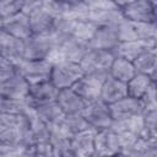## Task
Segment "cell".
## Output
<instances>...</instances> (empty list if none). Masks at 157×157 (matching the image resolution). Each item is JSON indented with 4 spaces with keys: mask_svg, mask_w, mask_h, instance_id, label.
<instances>
[{
    "mask_svg": "<svg viewBox=\"0 0 157 157\" xmlns=\"http://www.w3.org/2000/svg\"><path fill=\"white\" fill-rule=\"evenodd\" d=\"M16 74V66L10 60L0 56V83L9 80Z\"/></svg>",
    "mask_w": 157,
    "mask_h": 157,
    "instance_id": "37",
    "label": "cell"
},
{
    "mask_svg": "<svg viewBox=\"0 0 157 157\" xmlns=\"http://www.w3.org/2000/svg\"><path fill=\"white\" fill-rule=\"evenodd\" d=\"M22 157H53L49 142H36L22 147Z\"/></svg>",
    "mask_w": 157,
    "mask_h": 157,
    "instance_id": "31",
    "label": "cell"
},
{
    "mask_svg": "<svg viewBox=\"0 0 157 157\" xmlns=\"http://www.w3.org/2000/svg\"><path fill=\"white\" fill-rule=\"evenodd\" d=\"M58 93H59V90L50 81H44V82L29 85L28 94L23 102L27 108L32 109L44 103L55 102Z\"/></svg>",
    "mask_w": 157,
    "mask_h": 157,
    "instance_id": "11",
    "label": "cell"
},
{
    "mask_svg": "<svg viewBox=\"0 0 157 157\" xmlns=\"http://www.w3.org/2000/svg\"><path fill=\"white\" fill-rule=\"evenodd\" d=\"M118 44H119V38H118L117 26L97 27L92 39L88 43L90 48L92 49L110 50V52H113Z\"/></svg>",
    "mask_w": 157,
    "mask_h": 157,
    "instance_id": "18",
    "label": "cell"
},
{
    "mask_svg": "<svg viewBox=\"0 0 157 157\" xmlns=\"http://www.w3.org/2000/svg\"><path fill=\"white\" fill-rule=\"evenodd\" d=\"M56 47L52 36L32 34L23 40V60H50Z\"/></svg>",
    "mask_w": 157,
    "mask_h": 157,
    "instance_id": "5",
    "label": "cell"
},
{
    "mask_svg": "<svg viewBox=\"0 0 157 157\" xmlns=\"http://www.w3.org/2000/svg\"><path fill=\"white\" fill-rule=\"evenodd\" d=\"M145 110H157V98H156V82H153L147 92L140 99Z\"/></svg>",
    "mask_w": 157,
    "mask_h": 157,
    "instance_id": "35",
    "label": "cell"
},
{
    "mask_svg": "<svg viewBox=\"0 0 157 157\" xmlns=\"http://www.w3.org/2000/svg\"><path fill=\"white\" fill-rule=\"evenodd\" d=\"M156 120H157V110H145L142 114L144 129L141 136L145 139H157L156 130Z\"/></svg>",
    "mask_w": 157,
    "mask_h": 157,
    "instance_id": "32",
    "label": "cell"
},
{
    "mask_svg": "<svg viewBox=\"0 0 157 157\" xmlns=\"http://www.w3.org/2000/svg\"><path fill=\"white\" fill-rule=\"evenodd\" d=\"M105 78H107L105 76H101V75H83L71 87V90L87 103L99 98L101 88Z\"/></svg>",
    "mask_w": 157,
    "mask_h": 157,
    "instance_id": "12",
    "label": "cell"
},
{
    "mask_svg": "<svg viewBox=\"0 0 157 157\" xmlns=\"http://www.w3.org/2000/svg\"><path fill=\"white\" fill-rule=\"evenodd\" d=\"M53 63L50 60H22L16 65V71L28 82L34 85L50 80Z\"/></svg>",
    "mask_w": 157,
    "mask_h": 157,
    "instance_id": "8",
    "label": "cell"
},
{
    "mask_svg": "<svg viewBox=\"0 0 157 157\" xmlns=\"http://www.w3.org/2000/svg\"><path fill=\"white\" fill-rule=\"evenodd\" d=\"M31 109V108H29ZM32 110L36 113V115L44 123L48 125L49 129L56 126L60 124V121L64 118V113L60 109L59 104L55 102H49V103H44L40 105H37L34 108H32Z\"/></svg>",
    "mask_w": 157,
    "mask_h": 157,
    "instance_id": "25",
    "label": "cell"
},
{
    "mask_svg": "<svg viewBox=\"0 0 157 157\" xmlns=\"http://www.w3.org/2000/svg\"><path fill=\"white\" fill-rule=\"evenodd\" d=\"M115 59L113 52L110 50H101L90 48L83 59L80 63V67L83 75H101L109 76V69Z\"/></svg>",
    "mask_w": 157,
    "mask_h": 157,
    "instance_id": "6",
    "label": "cell"
},
{
    "mask_svg": "<svg viewBox=\"0 0 157 157\" xmlns=\"http://www.w3.org/2000/svg\"><path fill=\"white\" fill-rule=\"evenodd\" d=\"M124 157H157V139H145L142 136L129 140L121 146Z\"/></svg>",
    "mask_w": 157,
    "mask_h": 157,
    "instance_id": "13",
    "label": "cell"
},
{
    "mask_svg": "<svg viewBox=\"0 0 157 157\" xmlns=\"http://www.w3.org/2000/svg\"><path fill=\"white\" fill-rule=\"evenodd\" d=\"M21 121V113L20 114H0V134L7 129L15 128Z\"/></svg>",
    "mask_w": 157,
    "mask_h": 157,
    "instance_id": "36",
    "label": "cell"
},
{
    "mask_svg": "<svg viewBox=\"0 0 157 157\" xmlns=\"http://www.w3.org/2000/svg\"><path fill=\"white\" fill-rule=\"evenodd\" d=\"M115 134L119 135L121 146L123 144L128 142L129 140H132L135 137L141 136L142 129H144V121H142V115L139 117H132L129 119L124 120H115L112 121L110 128Z\"/></svg>",
    "mask_w": 157,
    "mask_h": 157,
    "instance_id": "16",
    "label": "cell"
},
{
    "mask_svg": "<svg viewBox=\"0 0 157 157\" xmlns=\"http://www.w3.org/2000/svg\"><path fill=\"white\" fill-rule=\"evenodd\" d=\"M2 29L10 36H12L13 38L20 39L22 42L33 34L31 29V25H29V18L23 12H20L16 16L4 21Z\"/></svg>",
    "mask_w": 157,
    "mask_h": 157,
    "instance_id": "22",
    "label": "cell"
},
{
    "mask_svg": "<svg viewBox=\"0 0 157 157\" xmlns=\"http://www.w3.org/2000/svg\"><path fill=\"white\" fill-rule=\"evenodd\" d=\"M126 96H128L126 83L120 82V81H118L110 76L104 80L102 88H101V93H99L101 101H103L104 103H107L109 105V104H113Z\"/></svg>",
    "mask_w": 157,
    "mask_h": 157,
    "instance_id": "23",
    "label": "cell"
},
{
    "mask_svg": "<svg viewBox=\"0 0 157 157\" xmlns=\"http://www.w3.org/2000/svg\"><path fill=\"white\" fill-rule=\"evenodd\" d=\"M96 29H97V26L93 25V23H92L91 21H88V20L75 21L74 27H72L71 36L88 44L90 40L92 39V37H93Z\"/></svg>",
    "mask_w": 157,
    "mask_h": 157,
    "instance_id": "30",
    "label": "cell"
},
{
    "mask_svg": "<svg viewBox=\"0 0 157 157\" xmlns=\"http://www.w3.org/2000/svg\"><path fill=\"white\" fill-rule=\"evenodd\" d=\"M56 103L59 104L60 109L63 113L66 114H76V113H82L86 102L80 98L71 88H64L59 90L58 97H56Z\"/></svg>",
    "mask_w": 157,
    "mask_h": 157,
    "instance_id": "24",
    "label": "cell"
},
{
    "mask_svg": "<svg viewBox=\"0 0 157 157\" xmlns=\"http://www.w3.org/2000/svg\"><path fill=\"white\" fill-rule=\"evenodd\" d=\"M0 144H1V141H0Z\"/></svg>",
    "mask_w": 157,
    "mask_h": 157,
    "instance_id": "40",
    "label": "cell"
},
{
    "mask_svg": "<svg viewBox=\"0 0 157 157\" xmlns=\"http://www.w3.org/2000/svg\"><path fill=\"white\" fill-rule=\"evenodd\" d=\"M0 157H22V147L0 144Z\"/></svg>",
    "mask_w": 157,
    "mask_h": 157,
    "instance_id": "38",
    "label": "cell"
},
{
    "mask_svg": "<svg viewBox=\"0 0 157 157\" xmlns=\"http://www.w3.org/2000/svg\"><path fill=\"white\" fill-rule=\"evenodd\" d=\"M82 115L85 117L90 128L96 131L110 128L113 121L109 105L103 101H101L99 98L87 102L82 110Z\"/></svg>",
    "mask_w": 157,
    "mask_h": 157,
    "instance_id": "9",
    "label": "cell"
},
{
    "mask_svg": "<svg viewBox=\"0 0 157 157\" xmlns=\"http://www.w3.org/2000/svg\"><path fill=\"white\" fill-rule=\"evenodd\" d=\"M155 81L148 76L144 74H136L129 82H126V92L128 96L135 99H141L142 96L147 92L150 86Z\"/></svg>",
    "mask_w": 157,
    "mask_h": 157,
    "instance_id": "29",
    "label": "cell"
},
{
    "mask_svg": "<svg viewBox=\"0 0 157 157\" xmlns=\"http://www.w3.org/2000/svg\"><path fill=\"white\" fill-rule=\"evenodd\" d=\"M157 40H131V42H119V44L113 50L115 58H123L129 61H134L137 56L147 50L157 49Z\"/></svg>",
    "mask_w": 157,
    "mask_h": 157,
    "instance_id": "15",
    "label": "cell"
},
{
    "mask_svg": "<svg viewBox=\"0 0 157 157\" xmlns=\"http://www.w3.org/2000/svg\"><path fill=\"white\" fill-rule=\"evenodd\" d=\"M132 65L135 67L136 74L148 75L156 82V72H157V49H151L137 56Z\"/></svg>",
    "mask_w": 157,
    "mask_h": 157,
    "instance_id": "26",
    "label": "cell"
},
{
    "mask_svg": "<svg viewBox=\"0 0 157 157\" xmlns=\"http://www.w3.org/2000/svg\"><path fill=\"white\" fill-rule=\"evenodd\" d=\"M29 18V25L33 34H42V36H50L55 16L52 15L40 1L39 6L36 7L31 13L27 15Z\"/></svg>",
    "mask_w": 157,
    "mask_h": 157,
    "instance_id": "17",
    "label": "cell"
},
{
    "mask_svg": "<svg viewBox=\"0 0 157 157\" xmlns=\"http://www.w3.org/2000/svg\"><path fill=\"white\" fill-rule=\"evenodd\" d=\"M83 72L80 67V64L69 63V61H55L53 63L50 82L58 88H71L81 77Z\"/></svg>",
    "mask_w": 157,
    "mask_h": 157,
    "instance_id": "7",
    "label": "cell"
},
{
    "mask_svg": "<svg viewBox=\"0 0 157 157\" xmlns=\"http://www.w3.org/2000/svg\"><path fill=\"white\" fill-rule=\"evenodd\" d=\"M28 82L16 71L13 76H11L5 82L0 83V96L13 101L23 102L28 94Z\"/></svg>",
    "mask_w": 157,
    "mask_h": 157,
    "instance_id": "20",
    "label": "cell"
},
{
    "mask_svg": "<svg viewBox=\"0 0 157 157\" xmlns=\"http://www.w3.org/2000/svg\"><path fill=\"white\" fill-rule=\"evenodd\" d=\"M94 132L93 129H87L71 136V148L75 157H96L94 151Z\"/></svg>",
    "mask_w": 157,
    "mask_h": 157,
    "instance_id": "21",
    "label": "cell"
},
{
    "mask_svg": "<svg viewBox=\"0 0 157 157\" xmlns=\"http://www.w3.org/2000/svg\"><path fill=\"white\" fill-rule=\"evenodd\" d=\"M88 16L87 20L91 21L97 27L101 26H118L123 20V13L115 1H87Z\"/></svg>",
    "mask_w": 157,
    "mask_h": 157,
    "instance_id": "1",
    "label": "cell"
},
{
    "mask_svg": "<svg viewBox=\"0 0 157 157\" xmlns=\"http://www.w3.org/2000/svg\"><path fill=\"white\" fill-rule=\"evenodd\" d=\"M109 109H110V115L113 121L139 117V115H142L145 112V108L141 101L131 98L129 96L119 99L113 104H109Z\"/></svg>",
    "mask_w": 157,
    "mask_h": 157,
    "instance_id": "14",
    "label": "cell"
},
{
    "mask_svg": "<svg viewBox=\"0 0 157 157\" xmlns=\"http://www.w3.org/2000/svg\"><path fill=\"white\" fill-rule=\"evenodd\" d=\"M96 157H109L121 153V141L112 129H102L94 132Z\"/></svg>",
    "mask_w": 157,
    "mask_h": 157,
    "instance_id": "10",
    "label": "cell"
},
{
    "mask_svg": "<svg viewBox=\"0 0 157 157\" xmlns=\"http://www.w3.org/2000/svg\"><path fill=\"white\" fill-rule=\"evenodd\" d=\"M25 0H4L0 1V18L6 21L22 12Z\"/></svg>",
    "mask_w": 157,
    "mask_h": 157,
    "instance_id": "33",
    "label": "cell"
},
{
    "mask_svg": "<svg viewBox=\"0 0 157 157\" xmlns=\"http://www.w3.org/2000/svg\"><path fill=\"white\" fill-rule=\"evenodd\" d=\"M136 75L135 67L131 61L123 59V58H115L110 65L109 69V76L120 81V82H129L134 76Z\"/></svg>",
    "mask_w": 157,
    "mask_h": 157,
    "instance_id": "28",
    "label": "cell"
},
{
    "mask_svg": "<svg viewBox=\"0 0 157 157\" xmlns=\"http://www.w3.org/2000/svg\"><path fill=\"white\" fill-rule=\"evenodd\" d=\"M119 6L123 17L134 22L157 23L155 1L147 0H132V1H115Z\"/></svg>",
    "mask_w": 157,
    "mask_h": 157,
    "instance_id": "2",
    "label": "cell"
},
{
    "mask_svg": "<svg viewBox=\"0 0 157 157\" xmlns=\"http://www.w3.org/2000/svg\"><path fill=\"white\" fill-rule=\"evenodd\" d=\"M109 157H124L121 153H118V155H114V156H109Z\"/></svg>",
    "mask_w": 157,
    "mask_h": 157,
    "instance_id": "39",
    "label": "cell"
},
{
    "mask_svg": "<svg viewBox=\"0 0 157 157\" xmlns=\"http://www.w3.org/2000/svg\"><path fill=\"white\" fill-rule=\"evenodd\" d=\"M90 45L72 36L65 37L56 43L54 54L50 59L52 63L55 61H69L80 64L86 53L88 52Z\"/></svg>",
    "mask_w": 157,
    "mask_h": 157,
    "instance_id": "4",
    "label": "cell"
},
{
    "mask_svg": "<svg viewBox=\"0 0 157 157\" xmlns=\"http://www.w3.org/2000/svg\"><path fill=\"white\" fill-rule=\"evenodd\" d=\"M0 56L10 60L15 66L23 60V42L0 29Z\"/></svg>",
    "mask_w": 157,
    "mask_h": 157,
    "instance_id": "19",
    "label": "cell"
},
{
    "mask_svg": "<svg viewBox=\"0 0 157 157\" xmlns=\"http://www.w3.org/2000/svg\"><path fill=\"white\" fill-rule=\"evenodd\" d=\"M117 31L119 42L157 40V23L134 22L124 18L117 26Z\"/></svg>",
    "mask_w": 157,
    "mask_h": 157,
    "instance_id": "3",
    "label": "cell"
},
{
    "mask_svg": "<svg viewBox=\"0 0 157 157\" xmlns=\"http://www.w3.org/2000/svg\"><path fill=\"white\" fill-rule=\"evenodd\" d=\"M25 102L13 101L0 96V114H20L25 110Z\"/></svg>",
    "mask_w": 157,
    "mask_h": 157,
    "instance_id": "34",
    "label": "cell"
},
{
    "mask_svg": "<svg viewBox=\"0 0 157 157\" xmlns=\"http://www.w3.org/2000/svg\"><path fill=\"white\" fill-rule=\"evenodd\" d=\"M65 135L67 136H74L75 134H78L81 131H85L87 129H91L88 123L86 121L85 117L82 113H76V114H66L64 115L63 120L60 121L59 125H56Z\"/></svg>",
    "mask_w": 157,
    "mask_h": 157,
    "instance_id": "27",
    "label": "cell"
}]
</instances>
